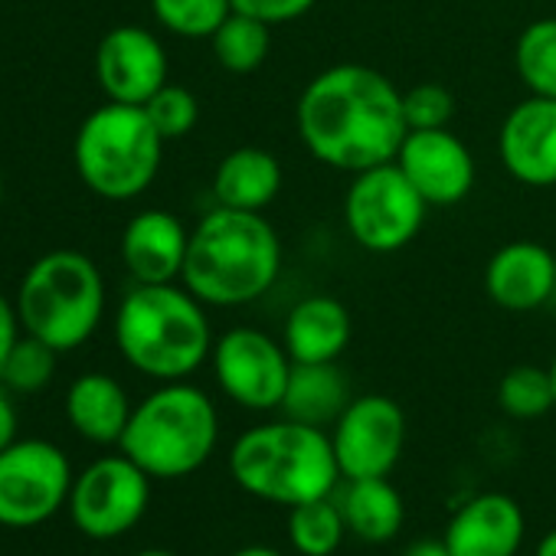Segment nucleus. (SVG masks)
I'll return each mask as SVG.
<instances>
[{"instance_id":"dca6fc26","label":"nucleus","mask_w":556,"mask_h":556,"mask_svg":"<svg viewBox=\"0 0 556 556\" xmlns=\"http://www.w3.org/2000/svg\"><path fill=\"white\" fill-rule=\"evenodd\" d=\"M484 292L504 312H536L556 295V252L533 239L501 245L484 265Z\"/></svg>"},{"instance_id":"1a4fd4ad","label":"nucleus","mask_w":556,"mask_h":556,"mask_svg":"<svg viewBox=\"0 0 556 556\" xmlns=\"http://www.w3.org/2000/svg\"><path fill=\"white\" fill-rule=\"evenodd\" d=\"M73 468L60 445L17 439L0 452V523L30 530L70 504Z\"/></svg>"},{"instance_id":"4c0bfd02","label":"nucleus","mask_w":556,"mask_h":556,"mask_svg":"<svg viewBox=\"0 0 556 556\" xmlns=\"http://www.w3.org/2000/svg\"><path fill=\"white\" fill-rule=\"evenodd\" d=\"M135 556H177V553H170V549H141Z\"/></svg>"},{"instance_id":"0eeeda50","label":"nucleus","mask_w":556,"mask_h":556,"mask_svg":"<svg viewBox=\"0 0 556 556\" xmlns=\"http://www.w3.org/2000/svg\"><path fill=\"white\" fill-rule=\"evenodd\" d=\"M164 138L141 105L105 102L76 131L73 157L79 180L102 200L125 203L141 197L164 157Z\"/></svg>"},{"instance_id":"ddd939ff","label":"nucleus","mask_w":556,"mask_h":556,"mask_svg":"<svg viewBox=\"0 0 556 556\" xmlns=\"http://www.w3.org/2000/svg\"><path fill=\"white\" fill-rule=\"evenodd\" d=\"M396 167L406 174V180L419 190V197L429 206H455L475 190V157L465 148L458 135L448 128H426V131H406Z\"/></svg>"},{"instance_id":"f257e3e1","label":"nucleus","mask_w":556,"mask_h":556,"mask_svg":"<svg viewBox=\"0 0 556 556\" xmlns=\"http://www.w3.org/2000/svg\"><path fill=\"white\" fill-rule=\"evenodd\" d=\"M295 125L308 154L344 174L396 161L409 131L396 83L361 63L318 73L299 96Z\"/></svg>"},{"instance_id":"473e14b6","label":"nucleus","mask_w":556,"mask_h":556,"mask_svg":"<svg viewBox=\"0 0 556 556\" xmlns=\"http://www.w3.org/2000/svg\"><path fill=\"white\" fill-rule=\"evenodd\" d=\"M21 338V318H17V305L0 292V374H4L8 354Z\"/></svg>"},{"instance_id":"20e7f679","label":"nucleus","mask_w":556,"mask_h":556,"mask_svg":"<svg viewBox=\"0 0 556 556\" xmlns=\"http://www.w3.org/2000/svg\"><path fill=\"white\" fill-rule=\"evenodd\" d=\"M229 475L245 494L282 507L328 497L341 481L331 435L295 419L245 429L229 448Z\"/></svg>"},{"instance_id":"ea45409f","label":"nucleus","mask_w":556,"mask_h":556,"mask_svg":"<svg viewBox=\"0 0 556 556\" xmlns=\"http://www.w3.org/2000/svg\"><path fill=\"white\" fill-rule=\"evenodd\" d=\"M0 203H4V177H0Z\"/></svg>"},{"instance_id":"a211bd4d","label":"nucleus","mask_w":556,"mask_h":556,"mask_svg":"<svg viewBox=\"0 0 556 556\" xmlns=\"http://www.w3.org/2000/svg\"><path fill=\"white\" fill-rule=\"evenodd\" d=\"M527 533L523 510L514 497L488 491L468 497L445 527L452 556H517Z\"/></svg>"},{"instance_id":"4468645a","label":"nucleus","mask_w":556,"mask_h":556,"mask_svg":"<svg viewBox=\"0 0 556 556\" xmlns=\"http://www.w3.org/2000/svg\"><path fill=\"white\" fill-rule=\"evenodd\" d=\"M167 70L164 43L135 24L109 30L96 47V79L109 102L144 105L167 86Z\"/></svg>"},{"instance_id":"58836bf2","label":"nucleus","mask_w":556,"mask_h":556,"mask_svg":"<svg viewBox=\"0 0 556 556\" xmlns=\"http://www.w3.org/2000/svg\"><path fill=\"white\" fill-rule=\"evenodd\" d=\"M549 380H553V396H556V354H553V361H549Z\"/></svg>"},{"instance_id":"e433bc0d","label":"nucleus","mask_w":556,"mask_h":556,"mask_svg":"<svg viewBox=\"0 0 556 556\" xmlns=\"http://www.w3.org/2000/svg\"><path fill=\"white\" fill-rule=\"evenodd\" d=\"M232 556H282V553L271 549V546H242V549H236Z\"/></svg>"},{"instance_id":"c756f323","label":"nucleus","mask_w":556,"mask_h":556,"mask_svg":"<svg viewBox=\"0 0 556 556\" xmlns=\"http://www.w3.org/2000/svg\"><path fill=\"white\" fill-rule=\"evenodd\" d=\"M151 118V125L157 128V135L164 141H177V138H187L197 122H200V102L190 89L184 86H174L167 83L164 89H157L144 105H141Z\"/></svg>"},{"instance_id":"4be33fe9","label":"nucleus","mask_w":556,"mask_h":556,"mask_svg":"<svg viewBox=\"0 0 556 556\" xmlns=\"http://www.w3.org/2000/svg\"><path fill=\"white\" fill-rule=\"evenodd\" d=\"M351 383L344 377V370L338 367V361L331 364H292V377L282 396V409L286 419L305 422V426H334L341 419V413L351 403Z\"/></svg>"},{"instance_id":"6e6552de","label":"nucleus","mask_w":556,"mask_h":556,"mask_svg":"<svg viewBox=\"0 0 556 556\" xmlns=\"http://www.w3.org/2000/svg\"><path fill=\"white\" fill-rule=\"evenodd\" d=\"M426 213L429 203L406 180L396 161L354 174L344 193V223L351 239L377 255L406 249L419 236Z\"/></svg>"},{"instance_id":"9b49d317","label":"nucleus","mask_w":556,"mask_h":556,"mask_svg":"<svg viewBox=\"0 0 556 556\" xmlns=\"http://www.w3.org/2000/svg\"><path fill=\"white\" fill-rule=\"evenodd\" d=\"M213 374L219 390L242 409H278L292 377V357L282 341L258 328H229L213 341Z\"/></svg>"},{"instance_id":"aec40b11","label":"nucleus","mask_w":556,"mask_h":556,"mask_svg":"<svg viewBox=\"0 0 556 556\" xmlns=\"http://www.w3.org/2000/svg\"><path fill=\"white\" fill-rule=\"evenodd\" d=\"M131 400L125 387L109 374H83L73 380L66 393V419L70 426L96 445H118L128 419H131Z\"/></svg>"},{"instance_id":"bb28decb","label":"nucleus","mask_w":556,"mask_h":556,"mask_svg":"<svg viewBox=\"0 0 556 556\" xmlns=\"http://www.w3.org/2000/svg\"><path fill=\"white\" fill-rule=\"evenodd\" d=\"M497 406L510 419H540L556 406L549 367L520 364L510 367L497 383Z\"/></svg>"},{"instance_id":"f3484780","label":"nucleus","mask_w":556,"mask_h":556,"mask_svg":"<svg viewBox=\"0 0 556 556\" xmlns=\"http://www.w3.org/2000/svg\"><path fill=\"white\" fill-rule=\"evenodd\" d=\"M190 229L167 210H141L125 223L122 262L138 286H164L184 275Z\"/></svg>"},{"instance_id":"f704fd0d","label":"nucleus","mask_w":556,"mask_h":556,"mask_svg":"<svg viewBox=\"0 0 556 556\" xmlns=\"http://www.w3.org/2000/svg\"><path fill=\"white\" fill-rule=\"evenodd\" d=\"M403 556H452V553H448L445 540L426 536V540H416V543H409Z\"/></svg>"},{"instance_id":"f8f14e48","label":"nucleus","mask_w":556,"mask_h":556,"mask_svg":"<svg viewBox=\"0 0 556 556\" xmlns=\"http://www.w3.org/2000/svg\"><path fill=\"white\" fill-rule=\"evenodd\" d=\"M331 445L341 478H390L406 445V416L383 393L354 396L331 426Z\"/></svg>"},{"instance_id":"9d476101","label":"nucleus","mask_w":556,"mask_h":556,"mask_svg":"<svg viewBox=\"0 0 556 556\" xmlns=\"http://www.w3.org/2000/svg\"><path fill=\"white\" fill-rule=\"evenodd\" d=\"M151 504V475L125 452L92 462L76 475L70 491V517L89 540H115L138 527Z\"/></svg>"},{"instance_id":"2f4dec72","label":"nucleus","mask_w":556,"mask_h":556,"mask_svg":"<svg viewBox=\"0 0 556 556\" xmlns=\"http://www.w3.org/2000/svg\"><path fill=\"white\" fill-rule=\"evenodd\" d=\"M236 14H245V17H255L268 27H278V24H292L299 17H305L318 0H229Z\"/></svg>"},{"instance_id":"39448f33","label":"nucleus","mask_w":556,"mask_h":556,"mask_svg":"<svg viewBox=\"0 0 556 556\" xmlns=\"http://www.w3.org/2000/svg\"><path fill=\"white\" fill-rule=\"evenodd\" d=\"M219 442V416L213 400L187 383H161L148 393L128 419L122 452L151 478L174 481L200 471Z\"/></svg>"},{"instance_id":"6ab92c4d","label":"nucleus","mask_w":556,"mask_h":556,"mask_svg":"<svg viewBox=\"0 0 556 556\" xmlns=\"http://www.w3.org/2000/svg\"><path fill=\"white\" fill-rule=\"evenodd\" d=\"M351 334V312L341 299L308 295L289 312L282 344L295 364H331L348 351Z\"/></svg>"},{"instance_id":"5701e85b","label":"nucleus","mask_w":556,"mask_h":556,"mask_svg":"<svg viewBox=\"0 0 556 556\" xmlns=\"http://www.w3.org/2000/svg\"><path fill=\"white\" fill-rule=\"evenodd\" d=\"M341 510L348 520V533L364 543H390L406 520V504L390 478L348 481L341 494Z\"/></svg>"},{"instance_id":"cd10ccee","label":"nucleus","mask_w":556,"mask_h":556,"mask_svg":"<svg viewBox=\"0 0 556 556\" xmlns=\"http://www.w3.org/2000/svg\"><path fill=\"white\" fill-rule=\"evenodd\" d=\"M154 21L184 40H210L232 14L229 0H151Z\"/></svg>"},{"instance_id":"72a5a7b5","label":"nucleus","mask_w":556,"mask_h":556,"mask_svg":"<svg viewBox=\"0 0 556 556\" xmlns=\"http://www.w3.org/2000/svg\"><path fill=\"white\" fill-rule=\"evenodd\" d=\"M11 442H17V406L11 400V390L0 383V452Z\"/></svg>"},{"instance_id":"2eb2a0df","label":"nucleus","mask_w":556,"mask_h":556,"mask_svg":"<svg viewBox=\"0 0 556 556\" xmlns=\"http://www.w3.org/2000/svg\"><path fill=\"white\" fill-rule=\"evenodd\" d=\"M497 154L523 187H556V99L527 96L517 102L501 122Z\"/></svg>"},{"instance_id":"c85d7f7f","label":"nucleus","mask_w":556,"mask_h":556,"mask_svg":"<svg viewBox=\"0 0 556 556\" xmlns=\"http://www.w3.org/2000/svg\"><path fill=\"white\" fill-rule=\"evenodd\" d=\"M56 351L50 344H43L34 334H21L17 344L8 354L4 374H0V383H4L11 393H40L53 383L56 377Z\"/></svg>"},{"instance_id":"412c9836","label":"nucleus","mask_w":556,"mask_h":556,"mask_svg":"<svg viewBox=\"0 0 556 556\" xmlns=\"http://www.w3.org/2000/svg\"><path fill=\"white\" fill-rule=\"evenodd\" d=\"M282 164L265 148L245 144L229 151L213 170V197L219 206L262 213L282 190Z\"/></svg>"},{"instance_id":"423d86ee","label":"nucleus","mask_w":556,"mask_h":556,"mask_svg":"<svg viewBox=\"0 0 556 556\" xmlns=\"http://www.w3.org/2000/svg\"><path fill=\"white\" fill-rule=\"evenodd\" d=\"M14 305L24 334L40 338L56 354H70L102 325L105 278L86 252L53 249L27 268Z\"/></svg>"},{"instance_id":"393cba45","label":"nucleus","mask_w":556,"mask_h":556,"mask_svg":"<svg viewBox=\"0 0 556 556\" xmlns=\"http://www.w3.org/2000/svg\"><path fill=\"white\" fill-rule=\"evenodd\" d=\"M213 43V56L216 63L226 70V73H236V76H245V73H255L268 50H271V27L255 21V17H245V14H229L219 30L210 37Z\"/></svg>"},{"instance_id":"f03ea898","label":"nucleus","mask_w":556,"mask_h":556,"mask_svg":"<svg viewBox=\"0 0 556 556\" xmlns=\"http://www.w3.org/2000/svg\"><path fill=\"white\" fill-rule=\"evenodd\" d=\"M282 271V239L262 213L213 206L190 229L180 286L203 305L258 302Z\"/></svg>"},{"instance_id":"7ed1b4c3","label":"nucleus","mask_w":556,"mask_h":556,"mask_svg":"<svg viewBox=\"0 0 556 556\" xmlns=\"http://www.w3.org/2000/svg\"><path fill=\"white\" fill-rule=\"evenodd\" d=\"M115 344L138 374L174 383L210 361L213 328L203 302L184 286L135 282L115 312Z\"/></svg>"},{"instance_id":"c9c22d12","label":"nucleus","mask_w":556,"mask_h":556,"mask_svg":"<svg viewBox=\"0 0 556 556\" xmlns=\"http://www.w3.org/2000/svg\"><path fill=\"white\" fill-rule=\"evenodd\" d=\"M533 556H556V530H549V533L536 543Z\"/></svg>"},{"instance_id":"a878e982","label":"nucleus","mask_w":556,"mask_h":556,"mask_svg":"<svg viewBox=\"0 0 556 556\" xmlns=\"http://www.w3.org/2000/svg\"><path fill=\"white\" fill-rule=\"evenodd\" d=\"M514 66L530 96L556 99V17L523 27L514 47Z\"/></svg>"},{"instance_id":"b1692460","label":"nucleus","mask_w":556,"mask_h":556,"mask_svg":"<svg viewBox=\"0 0 556 556\" xmlns=\"http://www.w3.org/2000/svg\"><path fill=\"white\" fill-rule=\"evenodd\" d=\"M348 520L334 494L289 507V540L302 556H331L344 543Z\"/></svg>"},{"instance_id":"7c9ffc66","label":"nucleus","mask_w":556,"mask_h":556,"mask_svg":"<svg viewBox=\"0 0 556 556\" xmlns=\"http://www.w3.org/2000/svg\"><path fill=\"white\" fill-rule=\"evenodd\" d=\"M403 115L409 131L448 128L455 115V96L442 83H419L403 92Z\"/></svg>"}]
</instances>
